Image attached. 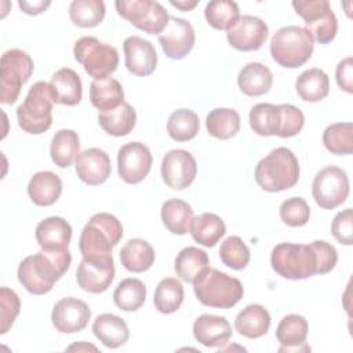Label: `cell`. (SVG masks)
<instances>
[{
	"mask_svg": "<svg viewBox=\"0 0 353 353\" xmlns=\"http://www.w3.org/2000/svg\"><path fill=\"white\" fill-rule=\"evenodd\" d=\"M105 3L102 0H73L69 6L70 21L79 28H95L105 18Z\"/></svg>",
	"mask_w": 353,
	"mask_h": 353,
	"instance_id": "ab89813d",
	"label": "cell"
},
{
	"mask_svg": "<svg viewBox=\"0 0 353 353\" xmlns=\"http://www.w3.org/2000/svg\"><path fill=\"white\" fill-rule=\"evenodd\" d=\"M145 299L146 285L135 277H127L121 280L113 292L114 305L124 312L138 310L145 303Z\"/></svg>",
	"mask_w": 353,
	"mask_h": 353,
	"instance_id": "8d00e7d4",
	"label": "cell"
},
{
	"mask_svg": "<svg viewBox=\"0 0 353 353\" xmlns=\"http://www.w3.org/2000/svg\"><path fill=\"white\" fill-rule=\"evenodd\" d=\"M55 103L76 106L83 97V84L80 76L70 68L58 69L50 81Z\"/></svg>",
	"mask_w": 353,
	"mask_h": 353,
	"instance_id": "603a6c76",
	"label": "cell"
},
{
	"mask_svg": "<svg viewBox=\"0 0 353 353\" xmlns=\"http://www.w3.org/2000/svg\"><path fill=\"white\" fill-rule=\"evenodd\" d=\"M154 258L153 247L143 239L128 240L120 251L121 265L132 273H142L150 269Z\"/></svg>",
	"mask_w": 353,
	"mask_h": 353,
	"instance_id": "f1b7e54d",
	"label": "cell"
},
{
	"mask_svg": "<svg viewBox=\"0 0 353 353\" xmlns=\"http://www.w3.org/2000/svg\"><path fill=\"white\" fill-rule=\"evenodd\" d=\"M76 174L84 183L97 186L108 181L112 172L109 154L99 148H90L76 157Z\"/></svg>",
	"mask_w": 353,
	"mask_h": 353,
	"instance_id": "d6986e66",
	"label": "cell"
},
{
	"mask_svg": "<svg viewBox=\"0 0 353 353\" xmlns=\"http://www.w3.org/2000/svg\"><path fill=\"white\" fill-rule=\"evenodd\" d=\"M280 112V127L277 137L281 138H291L295 137L305 124V116L302 110H299L296 106L290 103H281L279 105Z\"/></svg>",
	"mask_w": 353,
	"mask_h": 353,
	"instance_id": "7dc6e473",
	"label": "cell"
},
{
	"mask_svg": "<svg viewBox=\"0 0 353 353\" xmlns=\"http://www.w3.org/2000/svg\"><path fill=\"white\" fill-rule=\"evenodd\" d=\"M349 188L346 172L336 165H327L316 174L312 183V194L319 207L334 210L346 201Z\"/></svg>",
	"mask_w": 353,
	"mask_h": 353,
	"instance_id": "7c38bea8",
	"label": "cell"
},
{
	"mask_svg": "<svg viewBox=\"0 0 353 353\" xmlns=\"http://www.w3.org/2000/svg\"><path fill=\"white\" fill-rule=\"evenodd\" d=\"M323 143L332 154L343 156L353 152V124L335 123L328 125L323 132Z\"/></svg>",
	"mask_w": 353,
	"mask_h": 353,
	"instance_id": "ee69618b",
	"label": "cell"
},
{
	"mask_svg": "<svg viewBox=\"0 0 353 353\" xmlns=\"http://www.w3.org/2000/svg\"><path fill=\"white\" fill-rule=\"evenodd\" d=\"M170 4L174 6V7H176V8H179L181 11L186 12V11L193 10V8L199 4V1H197V0H192V1H189V0H188V1H174V0H171Z\"/></svg>",
	"mask_w": 353,
	"mask_h": 353,
	"instance_id": "db71d44e",
	"label": "cell"
},
{
	"mask_svg": "<svg viewBox=\"0 0 353 353\" xmlns=\"http://www.w3.org/2000/svg\"><path fill=\"white\" fill-rule=\"evenodd\" d=\"M269 34L268 25L258 17L243 15L226 33L229 44L239 51L259 50Z\"/></svg>",
	"mask_w": 353,
	"mask_h": 353,
	"instance_id": "e0dca14e",
	"label": "cell"
},
{
	"mask_svg": "<svg viewBox=\"0 0 353 353\" xmlns=\"http://www.w3.org/2000/svg\"><path fill=\"white\" fill-rule=\"evenodd\" d=\"M92 332L102 345L110 349L123 346L130 338V330L124 319L112 313L97 316L92 323Z\"/></svg>",
	"mask_w": 353,
	"mask_h": 353,
	"instance_id": "d4e9b609",
	"label": "cell"
},
{
	"mask_svg": "<svg viewBox=\"0 0 353 353\" xmlns=\"http://www.w3.org/2000/svg\"><path fill=\"white\" fill-rule=\"evenodd\" d=\"M353 59L352 57H346L342 59L335 69V77L339 88L352 94L353 92Z\"/></svg>",
	"mask_w": 353,
	"mask_h": 353,
	"instance_id": "816d5d0a",
	"label": "cell"
},
{
	"mask_svg": "<svg viewBox=\"0 0 353 353\" xmlns=\"http://www.w3.org/2000/svg\"><path fill=\"white\" fill-rule=\"evenodd\" d=\"M192 284L197 301L210 307H233L244 294L243 284L239 279L210 266H205Z\"/></svg>",
	"mask_w": 353,
	"mask_h": 353,
	"instance_id": "3957f363",
	"label": "cell"
},
{
	"mask_svg": "<svg viewBox=\"0 0 353 353\" xmlns=\"http://www.w3.org/2000/svg\"><path fill=\"white\" fill-rule=\"evenodd\" d=\"M239 88L248 97H261L270 91L273 74L261 62H250L241 68L237 76Z\"/></svg>",
	"mask_w": 353,
	"mask_h": 353,
	"instance_id": "83f0119b",
	"label": "cell"
},
{
	"mask_svg": "<svg viewBox=\"0 0 353 353\" xmlns=\"http://www.w3.org/2000/svg\"><path fill=\"white\" fill-rule=\"evenodd\" d=\"M194 214L192 207L181 199H170L161 205V221L174 234H186L190 232Z\"/></svg>",
	"mask_w": 353,
	"mask_h": 353,
	"instance_id": "836d02e7",
	"label": "cell"
},
{
	"mask_svg": "<svg viewBox=\"0 0 353 353\" xmlns=\"http://www.w3.org/2000/svg\"><path fill=\"white\" fill-rule=\"evenodd\" d=\"M37 244L44 251L66 250L72 239V226L62 216H48L36 226Z\"/></svg>",
	"mask_w": 353,
	"mask_h": 353,
	"instance_id": "ffe728a7",
	"label": "cell"
},
{
	"mask_svg": "<svg viewBox=\"0 0 353 353\" xmlns=\"http://www.w3.org/2000/svg\"><path fill=\"white\" fill-rule=\"evenodd\" d=\"M55 98L50 83H34L23 101L17 109L19 127L28 134H43L52 124V106Z\"/></svg>",
	"mask_w": 353,
	"mask_h": 353,
	"instance_id": "8992f818",
	"label": "cell"
},
{
	"mask_svg": "<svg viewBox=\"0 0 353 353\" xmlns=\"http://www.w3.org/2000/svg\"><path fill=\"white\" fill-rule=\"evenodd\" d=\"M114 7L120 17L149 34H160L170 21L168 12L159 1L117 0Z\"/></svg>",
	"mask_w": 353,
	"mask_h": 353,
	"instance_id": "8fae6325",
	"label": "cell"
},
{
	"mask_svg": "<svg viewBox=\"0 0 353 353\" xmlns=\"http://www.w3.org/2000/svg\"><path fill=\"white\" fill-rule=\"evenodd\" d=\"M219 258L228 268L241 270L248 265L251 254L250 248L239 236H229L221 244Z\"/></svg>",
	"mask_w": 353,
	"mask_h": 353,
	"instance_id": "f6af8a7d",
	"label": "cell"
},
{
	"mask_svg": "<svg viewBox=\"0 0 353 353\" xmlns=\"http://www.w3.org/2000/svg\"><path fill=\"white\" fill-rule=\"evenodd\" d=\"M34 69L30 55L19 48H12L1 55L0 61V102L12 105L21 87L29 80Z\"/></svg>",
	"mask_w": 353,
	"mask_h": 353,
	"instance_id": "9c48e42d",
	"label": "cell"
},
{
	"mask_svg": "<svg viewBox=\"0 0 353 353\" xmlns=\"http://www.w3.org/2000/svg\"><path fill=\"white\" fill-rule=\"evenodd\" d=\"M273 270L288 280H302L317 274V256L312 244L280 243L272 250Z\"/></svg>",
	"mask_w": 353,
	"mask_h": 353,
	"instance_id": "52a82bcc",
	"label": "cell"
},
{
	"mask_svg": "<svg viewBox=\"0 0 353 353\" xmlns=\"http://www.w3.org/2000/svg\"><path fill=\"white\" fill-rule=\"evenodd\" d=\"M204 15L214 29L229 30L240 19V8L230 0H212L205 6Z\"/></svg>",
	"mask_w": 353,
	"mask_h": 353,
	"instance_id": "b9f144b4",
	"label": "cell"
},
{
	"mask_svg": "<svg viewBox=\"0 0 353 353\" xmlns=\"http://www.w3.org/2000/svg\"><path fill=\"white\" fill-rule=\"evenodd\" d=\"M114 279V265L103 266L81 259L76 270V281L79 287L90 294H101L106 291Z\"/></svg>",
	"mask_w": 353,
	"mask_h": 353,
	"instance_id": "484cf974",
	"label": "cell"
},
{
	"mask_svg": "<svg viewBox=\"0 0 353 353\" xmlns=\"http://www.w3.org/2000/svg\"><path fill=\"white\" fill-rule=\"evenodd\" d=\"M205 127L211 137L216 139H230L240 130V114L230 108L212 109L205 119Z\"/></svg>",
	"mask_w": 353,
	"mask_h": 353,
	"instance_id": "d590c367",
	"label": "cell"
},
{
	"mask_svg": "<svg viewBox=\"0 0 353 353\" xmlns=\"http://www.w3.org/2000/svg\"><path fill=\"white\" fill-rule=\"evenodd\" d=\"M250 125L252 131L262 137L279 134L280 112L279 105L256 103L250 110Z\"/></svg>",
	"mask_w": 353,
	"mask_h": 353,
	"instance_id": "7bdbcfd3",
	"label": "cell"
},
{
	"mask_svg": "<svg viewBox=\"0 0 353 353\" xmlns=\"http://www.w3.org/2000/svg\"><path fill=\"white\" fill-rule=\"evenodd\" d=\"M270 314L269 312L258 303L245 306L234 320L236 331L250 339H256L268 334L270 328Z\"/></svg>",
	"mask_w": 353,
	"mask_h": 353,
	"instance_id": "4316f807",
	"label": "cell"
},
{
	"mask_svg": "<svg viewBox=\"0 0 353 353\" xmlns=\"http://www.w3.org/2000/svg\"><path fill=\"white\" fill-rule=\"evenodd\" d=\"M152 153L142 142H128L117 152L119 175L130 185L143 181L152 168Z\"/></svg>",
	"mask_w": 353,
	"mask_h": 353,
	"instance_id": "4fadbf2b",
	"label": "cell"
},
{
	"mask_svg": "<svg viewBox=\"0 0 353 353\" xmlns=\"http://www.w3.org/2000/svg\"><path fill=\"white\" fill-rule=\"evenodd\" d=\"M72 262L70 251H39L26 256L18 266V280L33 295L50 292L54 284L66 273Z\"/></svg>",
	"mask_w": 353,
	"mask_h": 353,
	"instance_id": "6da1fadb",
	"label": "cell"
},
{
	"mask_svg": "<svg viewBox=\"0 0 353 353\" xmlns=\"http://www.w3.org/2000/svg\"><path fill=\"white\" fill-rule=\"evenodd\" d=\"M331 233L341 244L350 245L353 243V214L352 208H346L335 215L331 223Z\"/></svg>",
	"mask_w": 353,
	"mask_h": 353,
	"instance_id": "681fc988",
	"label": "cell"
},
{
	"mask_svg": "<svg viewBox=\"0 0 353 353\" xmlns=\"http://www.w3.org/2000/svg\"><path fill=\"white\" fill-rule=\"evenodd\" d=\"M197 174L194 156L185 149H172L167 152L161 161V178L168 188L186 189L192 185Z\"/></svg>",
	"mask_w": 353,
	"mask_h": 353,
	"instance_id": "5bb4252c",
	"label": "cell"
},
{
	"mask_svg": "<svg viewBox=\"0 0 353 353\" xmlns=\"http://www.w3.org/2000/svg\"><path fill=\"white\" fill-rule=\"evenodd\" d=\"M307 331L309 324L303 316H284L276 328V338L281 345L279 352H309L310 347L305 342Z\"/></svg>",
	"mask_w": 353,
	"mask_h": 353,
	"instance_id": "7402d4cb",
	"label": "cell"
},
{
	"mask_svg": "<svg viewBox=\"0 0 353 353\" xmlns=\"http://www.w3.org/2000/svg\"><path fill=\"white\" fill-rule=\"evenodd\" d=\"M94 350V352H98V349L95 347V346H92V345H87L84 341H81V342H79V343H74V345H72V346H69L68 347V350Z\"/></svg>",
	"mask_w": 353,
	"mask_h": 353,
	"instance_id": "11a10c76",
	"label": "cell"
},
{
	"mask_svg": "<svg viewBox=\"0 0 353 353\" xmlns=\"http://www.w3.org/2000/svg\"><path fill=\"white\" fill-rule=\"evenodd\" d=\"M90 101L101 112L116 109L124 102L123 87L113 77L92 80L90 84Z\"/></svg>",
	"mask_w": 353,
	"mask_h": 353,
	"instance_id": "f546056e",
	"label": "cell"
},
{
	"mask_svg": "<svg viewBox=\"0 0 353 353\" xmlns=\"http://www.w3.org/2000/svg\"><path fill=\"white\" fill-rule=\"evenodd\" d=\"M98 121L106 134L112 137H124L134 130L137 123V112L130 103L123 102L116 109L99 112Z\"/></svg>",
	"mask_w": 353,
	"mask_h": 353,
	"instance_id": "4dcf8cb0",
	"label": "cell"
},
{
	"mask_svg": "<svg viewBox=\"0 0 353 353\" xmlns=\"http://www.w3.org/2000/svg\"><path fill=\"white\" fill-rule=\"evenodd\" d=\"M79 152L80 141L76 131L63 128L55 132L50 145V156L55 165L68 168L73 161H76Z\"/></svg>",
	"mask_w": 353,
	"mask_h": 353,
	"instance_id": "e575fe53",
	"label": "cell"
},
{
	"mask_svg": "<svg viewBox=\"0 0 353 353\" xmlns=\"http://www.w3.org/2000/svg\"><path fill=\"white\" fill-rule=\"evenodd\" d=\"M270 55L283 68L295 69L305 65L314 50L312 34L301 26H283L270 40Z\"/></svg>",
	"mask_w": 353,
	"mask_h": 353,
	"instance_id": "5b68a950",
	"label": "cell"
},
{
	"mask_svg": "<svg viewBox=\"0 0 353 353\" xmlns=\"http://www.w3.org/2000/svg\"><path fill=\"white\" fill-rule=\"evenodd\" d=\"M310 244L317 256V274L331 272L338 262V252L335 247L324 240H314Z\"/></svg>",
	"mask_w": 353,
	"mask_h": 353,
	"instance_id": "f907efd6",
	"label": "cell"
},
{
	"mask_svg": "<svg viewBox=\"0 0 353 353\" xmlns=\"http://www.w3.org/2000/svg\"><path fill=\"white\" fill-rule=\"evenodd\" d=\"M194 41L196 33L192 23L176 17H170L165 29L159 34L161 48L171 59L185 58L192 51Z\"/></svg>",
	"mask_w": 353,
	"mask_h": 353,
	"instance_id": "9a60e30c",
	"label": "cell"
},
{
	"mask_svg": "<svg viewBox=\"0 0 353 353\" xmlns=\"http://www.w3.org/2000/svg\"><path fill=\"white\" fill-rule=\"evenodd\" d=\"M199 130V116L190 109H178L168 117L167 132L176 142H188L193 139Z\"/></svg>",
	"mask_w": 353,
	"mask_h": 353,
	"instance_id": "60d3db41",
	"label": "cell"
},
{
	"mask_svg": "<svg viewBox=\"0 0 353 353\" xmlns=\"http://www.w3.org/2000/svg\"><path fill=\"white\" fill-rule=\"evenodd\" d=\"M51 1H43V0H39V1H25V0H21L18 1V6L19 8L28 14V15H37V14H41L47 7H50Z\"/></svg>",
	"mask_w": 353,
	"mask_h": 353,
	"instance_id": "f5cc1de1",
	"label": "cell"
},
{
	"mask_svg": "<svg viewBox=\"0 0 353 353\" xmlns=\"http://www.w3.org/2000/svg\"><path fill=\"white\" fill-rule=\"evenodd\" d=\"M205 266H208L207 252L190 245L179 251L175 258L174 270L181 280L186 283H193V280Z\"/></svg>",
	"mask_w": 353,
	"mask_h": 353,
	"instance_id": "74e56055",
	"label": "cell"
},
{
	"mask_svg": "<svg viewBox=\"0 0 353 353\" xmlns=\"http://www.w3.org/2000/svg\"><path fill=\"white\" fill-rule=\"evenodd\" d=\"M299 163L292 150L276 148L255 167V182L266 192H281L296 185Z\"/></svg>",
	"mask_w": 353,
	"mask_h": 353,
	"instance_id": "277c9868",
	"label": "cell"
},
{
	"mask_svg": "<svg viewBox=\"0 0 353 353\" xmlns=\"http://www.w3.org/2000/svg\"><path fill=\"white\" fill-rule=\"evenodd\" d=\"M192 237L203 247H214L226 233V225L221 216L212 212H203L193 218L190 226Z\"/></svg>",
	"mask_w": 353,
	"mask_h": 353,
	"instance_id": "d6a6232c",
	"label": "cell"
},
{
	"mask_svg": "<svg viewBox=\"0 0 353 353\" xmlns=\"http://www.w3.org/2000/svg\"><path fill=\"white\" fill-rule=\"evenodd\" d=\"M193 336L205 347H219L230 339L232 327L223 316L201 314L193 323Z\"/></svg>",
	"mask_w": 353,
	"mask_h": 353,
	"instance_id": "44dd1931",
	"label": "cell"
},
{
	"mask_svg": "<svg viewBox=\"0 0 353 353\" xmlns=\"http://www.w3.org/2000/svg\"><path fill=\"white\" fill-rule=\"evenodd\" d=\"M183 302V285L179 280L174 277L163 279L156 290L153 296L154 307L163 314L175 313Z\"/></svg>",
	"mask_w": 353,
	"mask_h": 353,
	"instance_id": "f35d334b",
	"label": "cell"
},
{
	"mask_svg": "<svg viewBox=\"0 0 353 353\" xmlns=\"http://www.w3.org/2000/svg\"><path fill=\"white\" fill-rule=\"evenodd\" d=\"M125 68L135 76H149L157 66V52L153 44L139 36H128L123 43Z\"/></svg>",
	"mask_w": 353,
	"mask_h": 353,
	"instance_id": "ac0fdd59",
	"label": "cell"
},
{
	"mask_svg": "<svg viewBox=\"0 0 353 353\" xmlns=\"http://www.w3.org/2000/svg\"><path fill=\"white\" fill-rule=\"evenodd\" d=\"M91 319L88 305L77 298L66 296L59 299L51 313V321L57 331L62 334H74L84 330Z\"/></svg>",
	"mask_w": 353,
	"mask_h": 353,
	"instance_id": "2e32d148",
	"label": "cell"
},
{
	"mask_svg": "<svg viewBox=\"0 0 353 353\" xmlns=\"http://www.w3.org/2000/svg\"><path fill=\"white\" fill-rule=\"evenodd\" d=\"M21 310V301L15 291L1 287L0 288V332L6 334L14 324Z\"/></svg>",
	"mask_w": 353,
	"mask_h": 353,
	"instance_id": "c3c4849f",
	"label": "cell"
},
{
	"mask_svg": "<svg viewBox=\"0 0 353 353\" xmlns=\"http://www.w3.org/2000/svg\"><path fill=\"white\" fill-rule=\"evenodd\" d=\"M121 237L123 226L114 215L108 212L92 215L83 228L79 240L83 259L103 266L114 265L112 248L119 244Z\"/></svg>",
	"mask_w": 353,
	"mask_h": 353,
	"instance_id": "7a4b0ae2",
	"label": "cell"
},
{
	"mask_svg": "<svg viewBox=\"0 0 353 353\" xmlns=\"http://www.w3.org/2000/svg\"><path fill=\"white\" fill-rule=\"evenodd\" d=\"M295 90L305 102H320L330 92V80L323 69L312 68L302 72L296 81Z\"/></svg>",
	"mask_w": 353,
	"mask_h": 353,
	"instance_id": "1f68e13d",
	"label": "cell"
},
{
	"mask_svg": "<svg viewBox=\"0 0 353 353\" xmlns=\"http://www.w3.org/2000/svg\"><path fill=\"white\" fill-rule=\"evenodd\" d=\"M310 216V207L305 199L294 196L287 199L280 205L281 221L291 228H301L307 223Z\"/></svg>",
	"mask_w": 353,
	"mask_h": 353,
	"instance_id": "bcb514c9",
	"label": "cell"
},
{
	"mask_svg": "<svg viewBox=\"0 0 353 353\" xmlns=\"http://www.w3.org/2000/svg\"><path fill=\"white\" fill-rule=\"evenodd\" d=\"M292 7L303 18L306 30L320 44L331 43L338 33L336 17L328 0H294Z\"/></svg>",
	"mask_w": 353,
	"mask_h": 353,
	"instance_id": "30bf717a",
	"label": "cell"
},
{
	"mask_svg": "<svg viewBox=\"0 0 353 353\" xmlns=\"http://www.w3.org/2000/svg\"><path fill=\"white\" fill-rule=\"evenodd\" d=\"M62 193V181L52 171H39L33 174L28 183V194L33 204L48 207L58 201Z\"/></svg>",
	"mask_w": 353,
	"mask_h": 353,
	"instance_id": "cb8c5ba5",
	"label": "cell"
},
{
	"mask_svg": "<svg viewBox=\"0 0 353 353\" xmlns=\"http://www.w3.org/2000/svg\"><path fill=\"white\" fill-rule=\"evenodd\" d=\"M73 55L74 59L83 65L84 70L94 77V80L110 77L119 66L117 50L99 41L94 36L80 37L74 43Z\"/></svg>",
	"mask_w": 353,
	"mask_h": 353,
	"instance_id": "ba28073f",
	"label": "cell"
}]
</instances>
